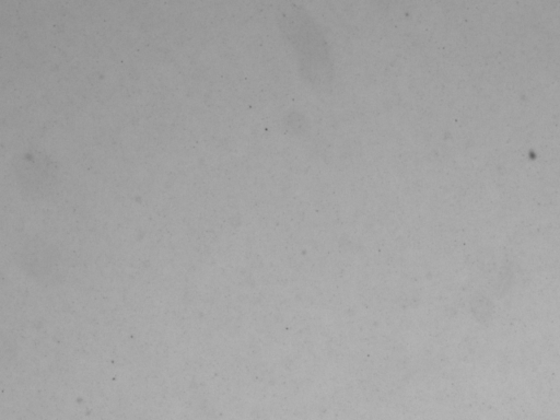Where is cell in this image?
<instances>
[{
  "label": "cell",
  "instance_id": "obj_1",
  "mask_svg": "<svg viewBox=\"0 0 560 420\" xmlns=\"http://www.w3.org/2000/svg\"><path fill=\"white\" fill-rule=\"evenodd\" d=\"M280 20V28L299 56L303 77L314 85H327L332 78V66L327 42L317 25L295 7L282 11Z\"/></svg>",
  "mask_w": 560,
  "mask_h": 420
}]
</instances>
